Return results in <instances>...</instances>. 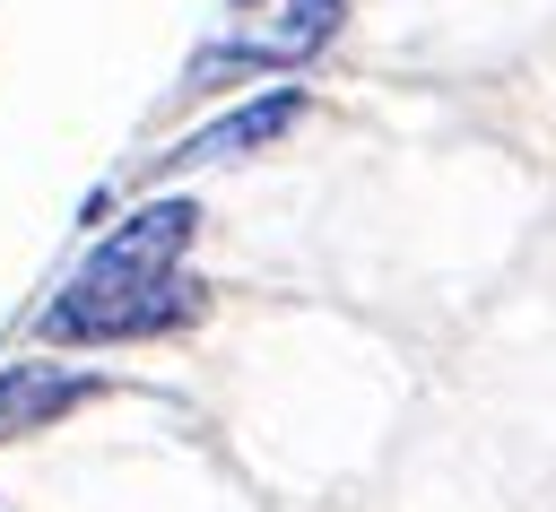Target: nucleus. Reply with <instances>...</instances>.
<instances>
[{
	"label": "nucleus",
	"instance_id": "nucleus-5",
	"mask_svg": "<svg viewBox=\"0 0 556 512\" xmlns=\"http://www.w3.org/2000/svg\"><path fill=\"white\" fill-rule=\"evenodd\" d=\"M261 69H287L278 43H208L191 69H182V95H208L217 78H261Z\"/></svg>",
	"mask_w": 556,
	"mask_h": 512
},
{
	"label": "nucleus",
	"instance_id": "nucleus-1",
	"mask_svg": "<svg viewBox=\"0 0 556 512\" xmlns=\"http://www.w3.org/2000/svg\"><path fill=\"white\" fill-rule=\"evenodd\" d=\"M200 234V200H148L130 208L43 304V338L52 347H113V338H165L182 321L208 312V286L182 278V252Z\"/></svg>",
	"mask_w": 556,
	"mask_h": 512
},
{
	"label": "nucleus",
	"instance_id": "nucleus-3",
	"mask_svg": "<svg viewBox=\"0 0 556 512\" xmlns=\"http://www.w3.org/2000/svg\"><path fill=\"white\" fill-rule=\"evenodd\" d=\"M104 382L96 373H70V364H0V443L9 434H43L52 417L87 408Z\"/></svg>",
	"mask_w": 556,
	"mask_h": 512
},
{
	"label": "nucleus",
	"instance_id": "nucleus-4",
	"mask_svg": "<svg viewBox=\"0 0 556 512\" xmlns=\"http://www.w3.org/2000/svg\"><path fill=\"white\" fill-rule=\"evenodd\" d=\"M348 26V0H278V26H269V43L287 52V61H313L330 35Z\"/></svg>",
	"mask_w": 556,
	"mask_h": 512
},
{
	"label": "nucleus",
	"instance_id": "nucleus-2",
	"mask_svg": "<svg viewBox=\"0 0 556 512\" xmlns=\"http://www.w3.org/2000/svg\"><path fill=\"white\" fill-rule=\"evenodd\" d=\"M304 113H313V95H304V87H269V95H252V104H235V113H217V121L182 130L165 156H148V174H191V165H235V156H261V148H278Z\"/></svg>",
	"mask_w": 556,
	"mask_h": 512
}]
</instances>
